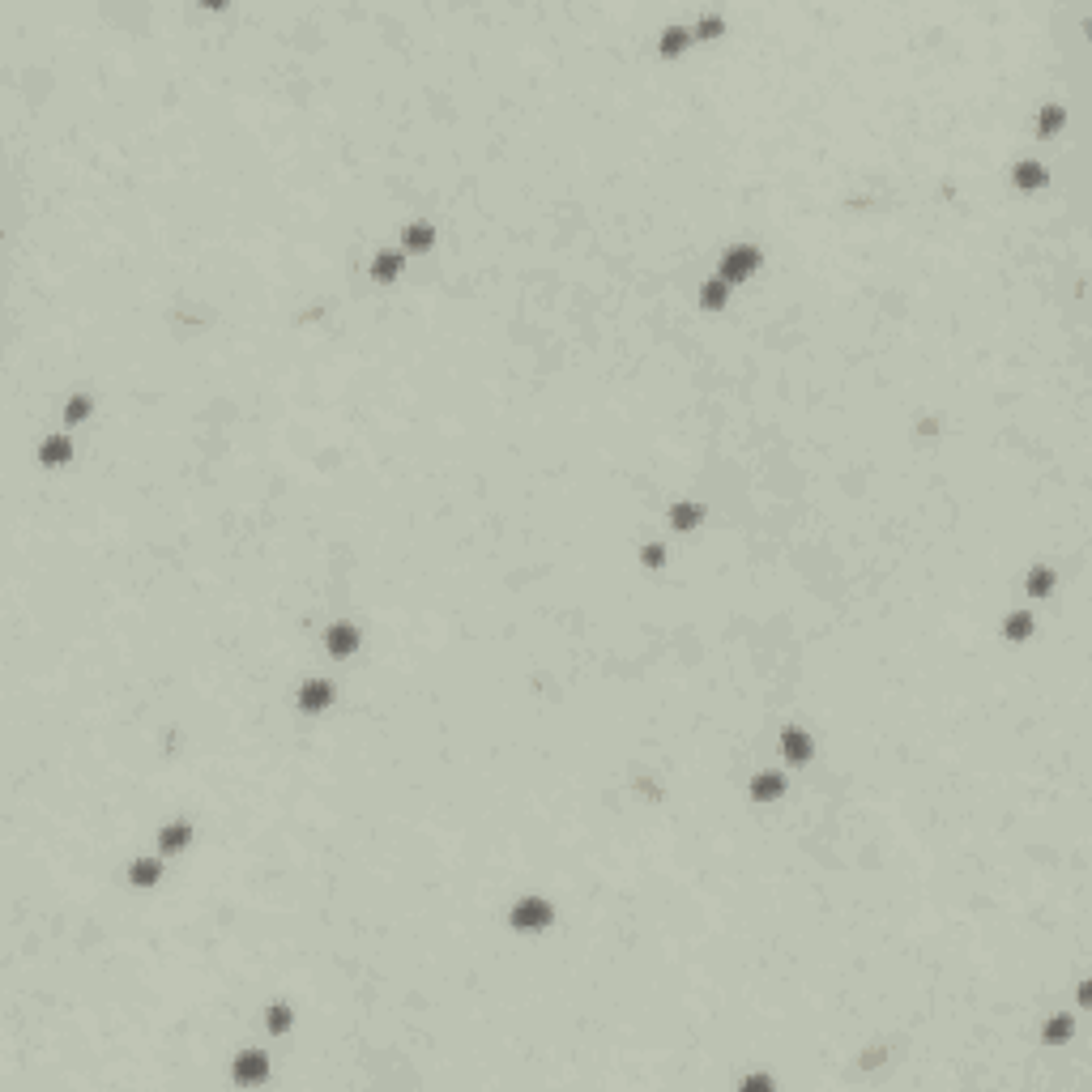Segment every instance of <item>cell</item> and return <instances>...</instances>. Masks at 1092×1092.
Here are the masks:
<instances>
[{"label":"cell","instance_id":"obj_1","mask_svg":"<svg viewBox=\"0 0 1092 1092\" xmlns=\"http://www.w3.org/2000/svg\"><path fill=\"white\" fill-rule=\"evenodd\" d=\"M764 265V248L756 244V239H738V244H730L726 252H721V261H717V278L730 286H747L751 278L760 273Z\"/></svg>","mask_w":1092,"mask_h":1092},{"label":"cell","instance_id":"obj_17","mask_svg":"<svg viewBox=\"0 0 1092 1092\" xmlns=\"http://www.w3.org/2000/svg\"><path fill=\"white\" fill-rule=\"evenodd\" d=\"M1020 585H1024V598H1033V602H1046L1054 598V589H1058V568L1054 564H1029L1020 576Z\"/></svg>","mask_w":1092,"mask_h":1092},{"label":"cell","instance_id":"obj_7","mask_svg":"<svg viewBox=\"0 0 1092 1092\" xmlns=\"http://www.w3.org/2000/svg\"><path fill=\"white\" fill-rule=\"evenodd\" d=\"M777 756L785 764H798V768H807L815 760V734L807 726H798V721H790V726H781L777 734Z\"/></svg>","mask_w":1092,"mask_h":1092},{"label":"cell","instance_id":"obj_21","mask_svg":"<svg viewBox=\"0 0 1092 1092\" xmlns=\"http://www.w3.org/2000/svg\"><path fill=\"white\" fill-rule=\"evenodd\" d=\"M1075 1037V1016L1071 1011H1054V1016L1041 1020V1046H1067V1041Z\"/></svg>","mask_w":1092,"mask_h":1092},{"label":"cell","instance_id":"obj_14","mask_svg":"<svg viewBox=\"0 0 1092 1092\" xmlns=\"http://www.w3.org/2000/svg\"><path fill=\"white\" fill-rule=\"evenodd\" d=\"M436 239H440L436 222H427V218H414V222H406V227L397 231V248L406 252V256H427L431 248H436Z\"/></svg>","mask_w":1092,"mask_h":1092},{"label":"cell","instance_id":"obj_15","mask_svg":"<svg viewBox=\"0 0 1092 1092\" xmlns=\"http://www.w3.org/2000/svg\"><path fill=\"white\" fill-rule=\"evenodd\" d=\"M401 273H410V261H406V252L401 248H380L372 256V265H367V278H372L376 286H397Z\"/></svg>","mask_w":1092,"mask_h":1092},{"label":"cell","instance_id":"obj_23","mask_svg":"<svg viewBox=\"0 0 1092 1092\" xmlns=\"http://www.w3.org/2000/svg\"><path fill=\"white\" fill-rule=\"evenodd\" d=\"M261 1029L269 1033V1037H286L295 1029V1007L291 1003H265V1011H261Z\"/></svg>","mask_w":1092,"mask_h":1092},{"label":"cell","instance_id":"obj_12","mask_svg":"<svg viewBox=\"0 0 1092 1092\" xmlns=\"http://www.w3.org/2000/svg\"><path fill=\"white\" fill-rule=\"evenodd\" d=\"M167 875V858L163 854H137L133 862L124 866V879H128V888H137V892H150L158 888Z\"/></svg>","mask_w":1092,"mask_h":1092},{"label":"cell","instance_id":"obj_19","mask_svg":"<svg viewBox=\"0 0 1092 1092\" xmlns=\"http://www.w3.org/2000/svg\"><path fill=\"white\" fill-rule=\"evenodd\" d=\"M94 410H99V401H94V393H69L60 401V423L64 431H73V427H82L94 419Z\"/></svg>","mask_w":1092,"mask_h":1092},{"label":"cell","instance_id":"obj_26","mask_svg":"<svg viewBox=\"0 0 1092 1092\" xmlns=\"http://www.w3.org/2000/svg\"><path fill=\"white\" fill-rule=\"evenodd\" d=\"M883 1058H888V1046H871V1050H862V1058H858V1067L862 1071H875Z\"/></svg>","mask_w":1092,"mask_h":1092},{"label":"cell","instance_id":"obj_13","mask_svg":"<svg viewBox=\"0 0 1092 1092\" xmlns=\"http://www.w3.org/2000/svg\"><path fill=\"white\" fill-rule=\"evenodd\" d=\"M999 636H1003V645H1029V640L1037 636V615L1029 606H1011L999 615Z\"/></svg>","mask_w":1092,"mask_h":1092},{"label":"cell","instance_id":"obj_10","mask_svg":"<svg viewBox=\"0 0 1092 1092\" xmlns=\"http://www.w3.org/2000/svg\"><path fill=\"white\" fill-rule=\"evenodd\" d=\"M785 794H790V777H785L781 768H760V773H751V781H747V798L756 802V807H773Z\"/></svg>","mask_w":1092,"mask_h":1092},{"label":"cell","instance_id":"obj_5","mask_svg":"<svg viewBox=\"0 0 1092 1092\" xmlns=\"http://www.w3.org/2000/svg\"><path fill=\"white\" fill-rule=\"evenodd\" d=\"M192 841H197V824L184 815H175V819H163V824L154 828V854H163L167 862L175 854H188Z\"/></svg>","mask_w":1092,"mask_h":1092},{"label":"cell","instance_id":"obj_25","mask_svg":"<svg viewBox=\"0 0 1092 1092\" xmlns=\"http://www.w3.org/2000/svg\"><path fill=\"white\" fill-rule=\"evenodd\" d=\"M636 564L645 568V572H666V564H670V551H666V542H657V538L640 542V546H636Z\"/></svg>","mask_w":1092,"mask_h":1092},{"label":"cell","instance_id":"obj_20","mask_svg":"<svg viewBox=\"0 0 1092 1092\" xmlns=\"http://www.w3.org/2000/svg\"><path fill=\"white\" fill-rule=\"evenodd\" d=\"M1067 128V107L1063 103H1041L1037 107V120H1033V133H1037V141H1054L1058 133H1063Z\"/></svg>","mask_w":1092,"mask_h":1092},{"label":"cell","instance_id":"obj_22","mask_svg":"<svg viewBox=\"0 0 1092 1092\" xmlns=\"http://www.w3.org/2000/svg\"><path fill=\"white\" fill-rule=\"evenodd\" d=\"M726 35H730L726 13H717V9H700V18L692 22V39H696V43H717V39H726Z\"/></svg>","mask_w":1092,"mask_h":1092},{"label":"cell","instance_id":"obj_2","mask_svg":"<svg viewBox=\"0 0 1092 1092\" xmlns=\"http://www.w3.org/2000/svg\"><path fill=\"white\" fill-rule=\"evenodd\" d=\"M508 926L517 930V935H546V930L555 926V905H551V896H542V892H525L512 901L508 909Z\"/></svg>","mask_w":1092,"mask_h":1092},{"label":"cell","instance_id":"obj_27","mask_svg":"<svg viewBox=\"0 0 1092 1092\" xmlns=\"http://www.w3.org/2000/svg\"><path fill=\"white\" fill-rule=\"evenodd\" d=\"M743 1088H747V1092H751V1088H764V1092H773V1088H777V1080H773V1075H747V1080H743Z\"/></svg>","mask_w":1092,"mask_h":1092},{"label":"cell","instance_id":"obj_8","mask_svg":"<svg viewBox=\"0 0 1092 1092\" xmlns=\"http://www.w3.org/2000/svg\"><path fill=\"white\" fill-rule=\"evenodd\" d=\"M692 26L687 22H666L662 30H657L653 35V52H657V60L662 64H683V56L692 52Z\"/></svg>","mask_w":1092,"mask_h":1092},{"label":"cell","instance_id":"obj_6","mask_svg":"<svg viewBox=\"0 0 1092 1092\" xmlns=\"http://www.w3.org/2000/svg\"><path fill=\"white\" fill-rule=\"evenodd\" d=\"M337 700H342V687H337L333 679H303L295 687V709L308 713V717H325Z\"/></svg>","mask_w":1092,"mask_h":1092},{"label":"cell","instance_id":"obj_16","mask_svg":"<svg viewBox=\"0 0 1092 1092\" xmlns=\"http://www.w3.org/2000/svg\"><path fill=\"white\" fill-rule=\"evenodd\" d=\"M709 504H700V500H670L666 508V525L674 529V534H696V529L709 521Z\"/></svg>","mask_w":1092,"mask_h":1092},{"label":"cell","instance_id":"obj_4","mask_svg":"<svg viewBox=\"0 0 1092 1092\" xmlns=\"http://www.w3.org/2000/svg\"><path fill=\"white\" fill-rule=\"evenodd\" d=\"M320 649H325V657H333V662H346V657H355L363 649V628L355 619H333V623H325V632H320Z\"/></svg>","mask_w":1092,"mask_h":1092},{"label":"cell","instance_id":"obj_18","mask_svg":"<svg viewBox=\"0 0 1092 1092\" xmlns=\"http://www.w3.org/2000/svg\"><path fill=\"white\" fill-rule=\"evenodd\" d=\"M730 308V286L717 278V273H709V278H700L696 282V312L704 316H717V312H726Z\"/></svg>","mask_w":1092,"mask_h":1092},{"label":"cell","instance_id":"obj_11","mask_svg":"<svg viewBox=\"0 0 1092 1092\" xmlns=\"http://www.w3.org/2000/svg\"><path fill=\"white\" fill-rule=\"evenodd\" d=\"M1054 184V175L1046 163H1037V158H1020V163H1011V188L1020 192V197H1037V192H1046Z\"/></svg>","mask_w":1092,"mask_h":1092},{"label":"cell","instance_id":"obj_24","mask_svg":"<svg viewBox=\"0 0 1092 1092\" xmlns=\"http://www.w3.org/2000/svg\"><path fill=\"white\" fill-rule=\"evenodd\" d=\"M632 794H636L640 802H653V807H657V802L666 798V781L657 777V773H645V768H636V773H632Z\"/></svg>","mask_w":1092,"mask_h":1092},{"label":"cell","instance_id":"obj_3","mask_svg":"<svg viewBox=\"0 0 1092 1092\" xmlns=\"http://www.w3.org/2000/svg\"><path fill=\"white\" fill-rule=\"evenodd\" d=\"M35 461L43 474H64L77 461V440L73 431H47V436L35 444Z\"/></svg>","mask_w":1092,"mask_h":1092},{"label":"cell","instance_id":"obj_9","mask_svg":"<svg viewBox=\"0 0 1092 1092\" xmlns=\"http://www.w3.org/2000/svg\"><path fill=\"white\" fill-rule=\"evenodd\" d=\"M231 1075H235V1084H244V1088H261L273 1080V1058L265 1050H239L231 1063Z\"/></svg>","mask_w":1092,"mask_h":1092}]
</instances>
